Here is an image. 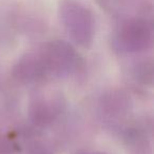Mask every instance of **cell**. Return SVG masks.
I'll return each mask as SVG.
<instances>
[{"label": "cell", "instance_id": "6da1fadb", "mask_svg": "<svg viewBox=\"0 0 154 154\" xmlns=\"http://www.w3.org/2000/svg\"><path fill=\"white\" fill-rule=\"evenodd\" d=\"M60 17L68 31L79 41H86L92 35V14L82 3L75 0H62Z\"/></svg>", "mask_w": 154, "mask_h": 154}]
</instances>
